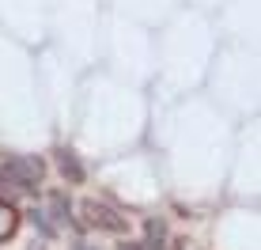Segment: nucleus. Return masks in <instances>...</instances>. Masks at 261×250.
<instances>
[{"mask_svg": "<svg viewBox=\"0 0 261 250\" xmlns=\"http://www.w3.org/2000/svg\"><path fill=\"white\" fill-rule=\"evenodd\" d=\"M42 178V163L31 156H4L0 159V186H19V190H34Z\"/></svg>", "mask_w": 261, "mask_h": 250, "instance_id": "nucleus-1", "label": "nucleus"}, {"mask_svg": "<svg viewBox=\"0 0 261 250\" xmlns=\"http://www.w3.org/2000/svg\"><path fill=\"white\" fill-rule=\"evenodd\" d=\"M80 212H84V224L87 228H102V231H125V216H118L114 209H106V205L98 201H84L80 205Z\"/></svg>", "mask_w": 261, "mask_h": 250, "instance_id": "nucleus-2", "label": "nucleus"}, {"mask_svg": "<svg viewBox=\"0 0 261 250\" xmlns=\"http://www.w3.org/2000/svg\"><path fill=\"white\" fill-rule=\"evenodd\" d=\"M19 228V216H15V209L8 201H0V243H4L8 235H12V231Z\"/></svg>", "mask_w": 261, "mask_h": 250, "instance_id": "nucleus-3", "label": "nucleus"}, {"mask_svg": "<svg viewBox=\"0 0 261 250\" xmlns=\"http://www.w3.org/2000/svg\"><path fill=\"white\" fill-rule=\"evenodd\" d=\"M61 171H65V174H72V178H80V163L68 156V152H61Z\"/></svg>", "mask_w": 261, "mask_h": 250, "instance_id": "nucleus-4", "label": "nucleus"}, {"mask_svg": "<svg viewBox=\"0 0 261 250\" xmlns=\"http://www.w3.org/2000/svg\"><path fill=\"white\" fill-rule=\"evenodd\" d=\"M76 250H84V246H76Z\"/></svg>", "mask_w": 261, "mask_h": 250, "instance_id": "nucleus-5", "label": "nucleus"}]
</instances>
